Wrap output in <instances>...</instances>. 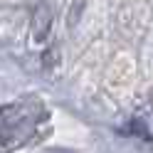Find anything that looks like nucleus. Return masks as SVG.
I'll return each mask as SVG.
<instances>
[{
	"label": "nucleus",
	"mask_w": 153,
	"mask_h": 153,
	"mask_svg": "<svg viewBox=\"0 0 153 153\" xmlns=\"http://www.w3.org/2000/svg\"><path fill=\"white\" fill-rule=\"evenodd\" d=\"M40 116H42V109L35 101H20V104L3 106L0 109V146L25 136Z\"/></svg>",
	"instance_id": "f257e3e1"
},
{
	"label": "nucleus",
	"mask_w": 153,
	"mask_h": 153,
	"mask_svg": "<svg viewBox=\"0 0 153 153\" xmlns=\"http://www.w3.org/2000/svg\"><path fill=\"white\" fill-rule=\"evenodd\" d=\"M50 25H52V13L47 5H37L35 10V17H32V35L37 42H42L47 32H50Z\"/></svg>",
	"instance_id": "f03ea898"
},
{
	"label": "nucleus",
	"mask_w": 153,
	"mask_h": 153,
	"mask_svg": "<svg viewBox=\"0 0 153 153\" xmlns=\"http://www.w3.org/2000/svg\"><path fill=\"white\" fill-rule=\"evenodd\" d=\"M131 133H141V136H148L146 131H143V126H141V121H131V128H128Z\"/></svg>",
	"instance_id": "7ed1b4c3"
}]
</instances>
